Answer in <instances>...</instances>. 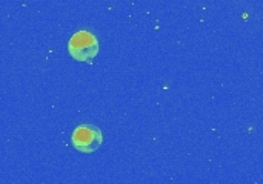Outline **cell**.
I'll list each match as a JSON object with an SVG mask.
<instances>
[{
	"label": "cell",
	"mask_w": 263,
	"mask_h": 184,
	"mask_svg": "<svg viewBox=\"0 0 263 184\" xmlns=\"http://www.w3.org/2000/svg\"><path fill=\"white\" fill-rule=\"evenodd\" d=\"M68 52L77 62H91L99 54V40L89 31H79L69 38Z\"/></svg>",
	"instance_id": "cell-1"
},
{
	"label": "cell",
	"mask_w": 263,
	"mask_h": 184,
	"mask_svg": "<svg viewBox=\"0 0 263 184\" xmlns=\"http://www.w3.org/2000/svg\"><path fill=\"white\" fill-rule=\"evenodd\" d=\"M103 141L102 131L94 125H80L74 129L71 135V143L76 151L80 154H92L96 152Z\"/></svg>",
	"instance_id": "cell-2"
}]
</instances>
